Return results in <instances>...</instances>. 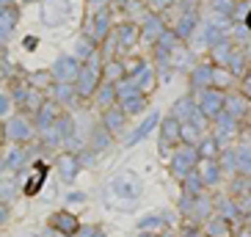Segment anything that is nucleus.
Masks as SVG:
<instances>
[{
    "label": "nucleus",
    "mask_w": 251,
    "mask_h": 237,
    "mask_svg": "<svg viewBox=\"0 0 251 237\" xmlns=\"http://www.w3.org/2000/svg\"><path fill=\"white\" fill-rule=\"evenodd\" d=\"M39 177H45V168H39L36 174L28 179V188H25V193H28V196H33V193L39 190Z\"/></svg>",
    "instance_id": "nucleus-1"
},
{
    "label": "nucleus",
    "mask_w": 251,
    "mask_h": 237,
    "mask_svg": "<svg viewBox=\"0 0 251 237\" xmlns=\"http://www.w3.org/2000/svg\"><path fill=\"white\" fill-rule=\"evenodd\" d=\"M249 28H251V14H249Z\"/></svg>",
    "instance_id": "nucleus-2"
}]
</instances>
